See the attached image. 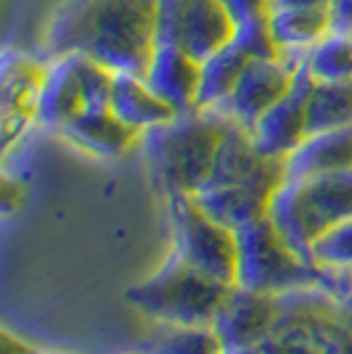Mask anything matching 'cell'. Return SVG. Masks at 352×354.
<instances>
[{"label": "cell", "instance_id": "6da1fadb", "mask_svg": "<svg viewBox=\"0 0 352 354\" xmlns=\"http://www.w3.org/2000/svg\"><path fill=\"white\" fill-rule=\"evenodd\" d=\"M159 0H67L45 30L48 59L85 53L114 74H143L157 45Z\"/></svg>", "mask_w": 352, "mask_h": 354}, {"label": "cell", "instance_id": "7a4b0ae2", "mask_svg": "<svg viewBox=\"0 0 352 354\" xmlns=\"http://www.w3.org/2000/svg\"><path fill=\"white\" fill-rule=\"evenodd\" d=\"M225 124L218 111L193 109L141 135L151 177L164 196H191L209 180Z\"/></svg>", "mask_w": 352, "mask_h": 354}, {"label": "cell", "instance_id": "3957f363", "mask_svg": "<svg viewBox=\"0 0 352 354\" xmlns=\"http://www.w3.org/2000/svg\"><path fill=\"white\" fill-rule=\"evenodd\" d=\"M350 217L352 169L308 180H283L267 207V220L308 262H313L315 241Z\"/></svg>", "mask_w": 352, "mask_h": 354}, {"label": "cell", "instance_id": "277c9868", "mask_svg": "<svg viewBox=\"0 0 352 354\" xmlns=\"http://www.w3.org/2000/svg\"><path fill=\"white\" fill-rule=\"evenodd\" d=\"M231 288L199 272L173 249L154 275L125 291V301L157 323L212 325Z\"/></svg>", "mask_w": 352, "mask_h": 354}, {"label": "cell", "instance_id": "5b68a950", "mask_svg": "<svg viewBox=\"0 0 352 354\" xmlns=\"http://www.w3.org/2000/svg\"><path fill=\"white\" fill-rule=\"evenodd\" d=\"M244 354H352V330L334 296L299 288L279 296L273 330Z\"/></svg>", "mask_w": 352, "mask_h": 354}, {"label": "cell", "instance_id": "8992f818", "mask_svg": "<svg viewBox=\"0 0 352 354\" xmlns=\"http://www.w3.org/2000/svg\"><path fill=\"white\" fill-rule=\"evenodd\" d=\"M321 283L318 265L308 262L281 238L273 222L263 220L236 230V283L260 294L281 296Z\"/></svg>", "mask_w": 352, "mask_h": 354}, {"label": "cell", "instance_id": "52a82bcc", "mask_svg": "<svg viewBox=\"0 0 352 354\" xmlns=\"http://www.w3.org/2000/svg\"><path fill=\"white\" fill-rule=\"evenodd\" d=\"M167 217L173 227V249L215 281L234 286L236 283V230L212 220L204 209L186 193L164 196Z\"/></svg>", "mask_w": 352, "mask_h": 354}, {"label": "cell", "instance_id": "ba28073f", "mask_svg": "<svg viewBox=\"0 0 352 354\" xmlns=\"http://www.w3.org/2000/svg\"><path fill=\"white\" fill-rule=\"evenodd\" d=\"M236 19L222 0H159L157 43L177 45L204 61L231 43Z\"/></svg>", "mask_w": 352, "mask_h": 354}, {"label": "cell", "instance_id": "9c48e42d", "mask_svg": "<svg viewBox=\"0 0 352 354\" xmlns=\"http://www.w3.org/2000/svg\"><path fill=\"white\" fill-rule=\"evenodd\" d=\"M48 59H32L27 53L6 50L3 85H0V133L3 151L8 153L21 135L37 124V106L43 93Z\"/></svg>", "mask_w": 352, "mask_h": 354}, {"label": "cell", "instance_id": "30bf717a", "mask_svg": "<svg viewBox=\"0 0 352 354\" xmlns=\"http://www.w3.org/2000/svg\"><path fill=\"white\" fill-rule=\"evenodd\" d=\"M315 80L299 61V69L294 74L289 93L276 101L263 117L254 119V124L247 127L254 140L257 151L267 159H289V153L308 138V98Z\"/></svg>", "mask_w": 352, "mask_h": 354}, {"label": "cell", "instance_id": "8fae6325", "mask_svg": "<svg viewBox=\"0 0 352 354\" xmlns=\"http://www.w3.org/2000/svg\"><path fill=\"white\" fill-rule=\"evenodd\" d=\"M286 180V159H267L263 156L254 140H252L249 130L238 122L225 124L222 138L218 143V153H215V164L204 185H260L265 191L279 188Z\"/></svg>", "mask_w": 352, "mask_h": 354}, {"label": "cell", "instance_id": "7c38bea8", "mask_svg": "<svg viewBox=\"0 0 352 354\" xmlns=\"http://www.w3.org/2000/svg\"><path fill=\"white\" fill-rule=\"evenodd\" d=\"M297 69H299V59H292V56L249 61L238 77L234 93L228 95V101L215 111L231 122L252 127L254 119L263 117L270 106L289 93Z\"/></svg>", "mask_w": 352, "mask_h": 354}, {"label": "cell", "instance_id": "4fadbf2b", "mask_svg": "<svg viewBox=\"0 0 352 354\" xmlns=\"http://www.w3.org/2000/svg\"><path fill=\"white\" fill-rule=\"evenodd\" d=\"M276 317L279 296L234 286L228 299L222 301L220 312L215 315L212 328L218 330L228 354H244L273 330Z\"/></svg>", "mask_w": 352, "mask_h": 354}, {"label": "cell", "instance_id": "5bb4252c", "mask_svg": "<svg viewBox=\"0 0 352 354\" xmlns=\"http://www.w3.org/2000/svg\"><path fill=\"white\" fill-rule=\"evenodd\" d=\"M148 88L159 95L177 114L193 111L199 101V80H202V61L193 59L188 50L170 43H157L148 64L143 69Z\"/></svg>", "mask_w": 352, "mask_h": 354}, {"label": "cell", "instance_id": "9a60e30c", "mask_svg": "<svg viewBox=\"0 0 352 354\" xmlns=\"http://www.w3.org/2000/svg\"><path fill=\"white\" fill-rule=\"evenodd\" d=\"M82 111H85V98L77 74V56L74 53L51 56L37 106V124L59 133L67 122H72Z\"/></svg>", "mask_w": 352, "mask_h": 354}, {"label": "cell", "instance_id": "2e32d148", "mask_svg": "<svg viewBox=\"0 0 352 354\" xmlns=\"http://www.w3.org/2000/svg\"><path fill=\"white\" fill-rule=\"evenodd\" d=\"M344 169H352V124L308 135L286 159V180H308Z\"/></svg>", "mask_w": 352, "mask_h": 354}, {"label": "cell", "instance_id": "e0dca14e", "mask_svg": "<svg viewBox=\"0 0 352 354\" xmlns=\"http://www.w3.org/2000/svg\"><path fill=\"white\" fill-rule=\"evenodd\" d=\"M191 198L204 209L212 220H218L220 225L238 230L244 225L267 217V207L273 191H265L260 185H202L196 193H191Z\"/></svg>", "mask_w": 352, "mask_h": 354}, {"label": "cell", "instance_id": "ac0fdd59", "mask_svg": "<svg viewBox=\"0 0 352 354\" xmlns=\"http://www.w3.org/2000/svg\"><path fill=\"white\" fill-rule=\"evenodd\" d=\"M59 135L72 146L82 148L93 156H103V159L122 156L141 138V133H135L125 122H119L109 109H98V111L88 109L77 114L72 122L61 127Z\"/></svg>", "mask_w": 352, "mask_h": 354}, {"label": "cell", "instance_id": "d6986e66", "mask_svg": "<svg viewBox=\"0 0 352 354\" xmlns=\"http://www.w3.org/2000/svg\"><path fill=\"white\" fill-rule=\"evenodd\" d=\"M109 111L141 135L157 124L170 122L177 114L173 106H167L148 88L143 74H114Z\"/></svg>", "mask_w": 352, "mask_h": 354}, {"label": "cell", "instance_id": "ffe728a7", "mask_svg": "<svg viewBox=\"0 0 352 354\" xmlns=\"http://www.w3.org/2000/svg\"><path fill=\"white\" fill-rule=\"evenodd\" d=\"M273 37L283 56L302 59L313 45L331 32L326 6H302V8H273L267 11Z\"/></svg>", "mask_w": 352, "mask_h": 354}, {"label": "cell", "instance_id": "44dd1931", "mask_svg": "<svg viewBox=\"0 0 352 354\" xmlns=\"http://www.w3.org/2000/svg\"><path fill=\"white\" fill-rule=\"evenodd\" d=\"M247 64H249V59L234 43L222 45L212 56H206L202 61V80H199L196 109H206V111L220 109L228 101V95L234 93L236 82H238L241 72L247 69Z\"/></svg>", "mask_w": 352, "mask_h": 354}, {"label": "cell", "instance_id": "7402d4cb", "mask_svg": "<svg viewBox=\"0 0 352 354\" xmlns=\"http://www.w3.org/2000/svg\"><path fill=\"white\" fill-rule=\"evenodd\" d=\"M143 354H228L212 325L159 323L143 341Z\"/></svg>", "mask_w": 352, "mask_h": 354}, {"label": "cell", "instance_id": "603a6c76", "mask_svg": "<svg viewBox=\"0 0 352 354\" xmlns=\"http://www.w3.org/2000/svg\"><path fill=\"white\" fill-rule=\"evenodd\" d=\"M352 124V80L315 82L308 98V135Z\"/></svg>", "mask_w": 352, "mask_h": 354}, {"label": "cell", "instance_id": "cb8c5ba5", "mask_svg": "<svg viewBox=\"0 0 352 354\" xmlns=\"http://www.w3.org/2000/svg\"><path fill=\"white\" fill-rule=\"evenodd\" d=\"M299 61L315 82H347L352 80V35L328 32Z\"/></svg>", "mask_w": 352, "mask_h": 354}, {"label": "cell", "instance_id": "d4e9b609", "mask_svg": "<svg viewBox=\"0 0 352 354\" xmlns=\"http://www.w3.org/2000/svg\"><path fill=\"white\" fill-rule=\"evenodd\" d=\"M231 43H234L249 61L279 59V56H283L279 50L276 37H273V30H270L267 11H265V14L247 16V19H238L234 27Z\"/></svg>", "mask_w": 352, "mask_h": 354}, {"label": "cell", "instance_id": "484cf974", "mask_svg": "<svg viewBox=\"0 0 352 354\" xmlns=\"http://www.w3.org/2000/svg\"><path fill=\"white\" fill-rule=\"evenodd\" d=\"M315 265H342L352 267V217L326 230L313 246Z\"/></svg>", "mask_w": 352, "mask_h": 354}, {"label": "cell", "instance_id": "4316f807", "mask_svg": "<svg viewBox=\"0 0 352 354\" xmlns=\"http://www.w3.org/2000/svg\"><path fill=\"white\" fill-rule=\"evenodd\" d=\"M328 21L331 32L352 35V0H328Z\"/></svg>", "mask_w": 352, "mask_h": 354}, {"label": "cell", "instance_id": "83f0119b", "mask_svg": "<svg viewBox=\"0 0 352 354\" xmlns=\"http://www.w3.org/2000/svg\"><path fill=\"white\" fill-rule=\"evenodd\" d=\"M222 3L228 6V11H231V16H234L236 21L267 11V0H222Z\"/></svg>", "mask_w": 352, "mask_h": 354}, {"label": "cell", "instance_id": "f1b7e54d", "mask_svg": "<svg viewBox=\"0 0 352 354\" xmlns=\"http://www.w3.org/2000/svg\"><path fill=\"white\" fill-rule=\"evenodd\" d=\"M21 196H24L21 183H14L11 177H6L3 180V214H11L21 204Z\"/></svg>", "mask_w": 352, "mask_h": 354}, {"label": "cell", "instance_id": "f546056e", "mask_svg": "<svg viewBox=\"0 0 352 354\" xmlns=\"http://www.w3.org/2000/svg\"><path fill=\"white\" fill-rule=\"evenodd\" d=\"M35 352H37V349H32L30 344L16 339L11 330L3 328V346H0V354H35Z\"/></svg>", "mask_w": 352, "mask_h": 354}, {"label": "cell", "instance_id": "4dcf8cb0", "mask_svg": "<svg viewBox=\"0 0 352 354\" xmlns=\"http://www.w3.org/2000/svg\"><path fill=\"white\" fill-rule=\"evenodd\" d=\"M302 6H328V0H267V11H273V8H302Z\"/></svg>", "mask_w": 352, "mask_h": 354}, {"label": "cell", "instance_id": "1f68e13d", "mask_svg": "<svg viewBox=\"0 0 352 354\" xmlns=\"http://www.w3.org/2000/svg\"><path fill=\"white\" fill-rule=\"evenodd\" d=\"M342 315H344V320H347V325H350V330H352V299L342 304Z\"/></svg>", "mask_w": 352, "mask_h": 354}, {"label": "cell", "instance_id": "d6a6232c", "mask_svg": "<svg viewBox=\"0 0 352 354\" xmlns=\"http://www.w3.org/2000/svg\"><path fill=\"white\" fill-rule=\"evenodd\" d=\"M35 354H61V352H35Z\"/></svg>", "mask_w": 352, "mask_h": 354}]
</instances>
